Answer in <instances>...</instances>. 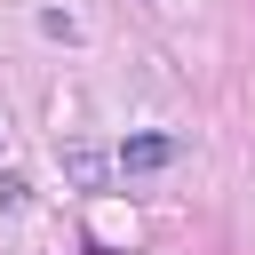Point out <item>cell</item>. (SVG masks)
<instances>
[{
    "instance_id": "cell-1",
    "label": "cell",
    "mask_w": 255,
    "mask_h": 255,
    "mask_svg": "<svg viewBox=\"0 0 255 255\" xmlns=\"http://www.w3.org/2000/svg\"><path fill=\"white\" fill-rule=\"evenodd\" d=\"M175 159H183L175 135H128V143H120V167H128V175H151V167H175Z\"/></svg>"
},
{
    "instance_id": "cell-2",
    "label": "cell",
    "mask_w": 255,
    "mask_h": 255,
    "mask_svg": "<svg viewBox=\"0 0 255 255\" xmlns=\"http://www.w3.org/2000/svg\"><path fill=\"white\" fill-rule=\"evenodd\" d=\"M112 167H120V159H104V151H88V143H64V175H72L80 191H96Z\"/></svg>"
},
{
    "instance_id": "cell-3",
    "label": "cell",
    "mask_w": 255,
    "mask_h": 255,
    "mask_svg": "<svg viewBox=\"0 0 255 255\" xmlns=\"http://www.w3.org/2000/svg\"><path fill=\"white\" fill-rule=\"evenodd\" d=\"M24 191H32L24 175H0V215H16V207H24Z\"/></svg>"
}]
</instances>
